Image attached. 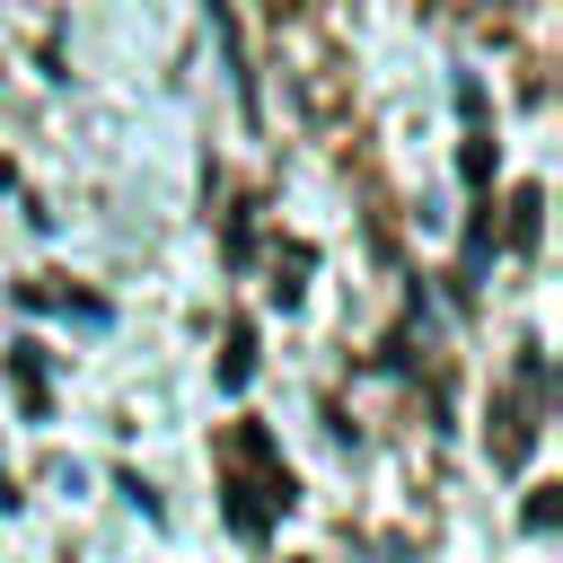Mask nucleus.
<instances>
[{
	"instance_id": "obj_1",
	"label": "nucleus",
	"mask_w": 563,
	"mask_h": 563,
	"mask_svg": "<svg viewBox=\"0 0 563 563\" xmlns=\"http://www.w3.org/2000/svg\"><path fill=\"white\" fill-rule=\"evenodd\" d=\"M528 387H537V361H519V387L501 396V431H493V457H501V466H519L528 440H537V422H528Z\"/></svg>"
}]
</instances>
